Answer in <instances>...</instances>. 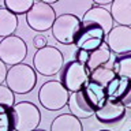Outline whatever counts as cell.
I'll use <instances>...</instances> for the list:
<instances>
[{
	"instance_id": "6da1fadb",
	"label": "cell",
	"mask_w": 131,
	"mask_h": 131,
	"mask_svg": "<svg viewBox=\"0 0 131 131\" xmlns=\"http://www.w3.org/2000/svg\"><path fill=\"white\" fill-rule=\"evenodd\" d=\"M37 85V72L30 64L20 63L7 70L6 86L14 94H27Z\"/></svg>"
},
{
	"instance_id": "7a4b0ae2",
	"label": "cell",
	"mask_w": 131,
	"mask_h": 131,
	"mask_svg": "<svg viewBox=\"0 0 131 131\" xmlns=\"http://www.w3.org/2000/svg\"><path fill=\"white\" fill-rule=\"evenodd\" d=\"M64 64V56L53 45H47V47L37 49L34 56H33V66L36 72L41 74L44 77H52L57 74L61 70Z\"/></svg>"
},
{
	"instance_id": "3957f363",
	"label": "cell",
	"mask_w": 131,
	"mask_h": 131,
	"mask_svg": "<svg viewBox=\"0 0 131 131\" xmlns=\"http://www.w3.org/2000/svg\"><path fill=\"white\" fill-rule=\"evenodd\" d=\"M14 131H33L41 123V112L30 101L15 102L11 108Z\"/></svg>"
},
{
	"instance_id": "277c9868",
	"label": "cell",
	"mask_w": 131,
	"mask_h": 131,
	"mask_svg": "<svg viewBox=\"0 0 131 131\" xmlns=\"http://www.w3.org/2000/svg\"><path fill=\"white\" fill-rule=\"evenodd\" d=\"M70 92L59 81H47L38 90V101L47 111H60L67 105Z\"/></svg>"
},
{
	"instance_id": "5b68a950",
	"label": "cell",
	"mask_w": 131,
	"mask_h": 131,
	"mask_svg": "<svg viewBox=\"0 0 131 131\" xmlns=\"http://www.w3.org/2000/svg\"><path fill=\"white\" fill-rule=\"evenodd\" d=\"M82 27L81 19L74 14H61L56 16L51 31L52 36L59 44L74 45L78 33Z\"/></svg>"
},
{
	"instance_id": "8992f818",
	"label": "cell",
	"mask_w": 131,
	"mask_h": 131,
	"mask_svg": "<svg viewBox=\"0 0 131 131\" xmlns=\"http://www.w3.org/2000/svg\"><path fill=\"white\" fill-rule=\"evenodd\" d=\"M59 82L68 90L70 93L78 92L89 81V71L81 61L70 60L63 64L60 70Z\"/></svg>"
},
{
	"instance_id": "52a82bcc",
	"label": "cell",
	"mask_w": 131,
	"mask_h": 131,
	"mask_svg": "<svg viewBox=\"0 0 131 131\" xmlns=\"http://www.w3.org/2000/svg\"><path fill=\"white\" fill-rule=\"evenodd\" d=\"M27 56V45L22 37L12 34L0 40V60L6 66H16L23 63Z\"/></svg>"
},
{
	"instance_id": "ba28073f",
	"label": "cell",
	"mask_w": 131,
	"mask_h": 131,
	"mask_svg": "<svg viewBox=\"0 0 131 131\" xmlns=\"http://www.w3.org/2000/svg\"><path fill=\"white\" fill-rule=\"evenodd\" d=\"M56 19V12L52 6L44 2H34L33 7L26 14V22L31 30L42 34L44 31L51 30Z\"/></svg>"
},
{
	"instance_id": "9c48e42d",
	"label": "cell",
	"mask_w": 131,
	"mask_h": 131,
	"mask_svg": "<svg viewBox=\"0 0 131 131\" xmlns=\"http://www.w3.org/2000/svg\"><path fill=\"white\" fill-rule=\"evenodd\" d=\"M104 44L108 47L112 55L123 56L131 53V27L113 26L108 34H105Z\"/></svg>"
},
{
	"instance_id": "30bf717a",
	"label": "cell",
	"mask_w": 131,
	"mask_h": 131,
	"mask_svg": "<svg viewBox=\"0 0 131 131\" xmlns=\"http://www.w3.org/2000/svg\"><path fill=\"white\" fill-rule=\"evenodd\" d=\"M104 38H105V34L100 27L82 25L81 30L78 33L75 41H74V45L81 51L92 52L104 44Z\"/></svg>"
},
{
	"instance_id": "8fae6325",
	"label": "cell",
	"mask_w": 131,
	"mask_h": 131,
	"mask_svg": "<svg viewBox=\"0 0 131 131\" xmlns=\"http://www.w3.org/2000/svg\"><path fill=\"white\" fill-rule=\"evenodd\" d=\"M81 23L100 27L101 30L104 31V34H108L109 30L115 26L109 11L106 10L105 7H100V6H92L90 7L83 14V16H82Z\"/></svg>"
},
{
	"instance_id": "7c38bea8",
	"label": "cell",
	"mask_w": 131,
	"mask_h": 131,
	"mask_svg": "<svg viewBox=\"0 0 131 131\" xmlns=\"http://www.w3.org/2000/svg\"><path fill=\"white\" fill-rule=\"evenodd\" d=\"M127 108L119 100H109L106 98L100 108L96 109L94 116L97 120L104 124H112V123L120 122L126 116Z\"/></svg>"
},
{
	"instance_id": "4fadbf2b",
	"label": "cell",
	"mask_w": 131,
	"mask_h": 131,
	"mask_svg": "<svg viewBox=\"0 0 131 131\" xmlns=\"http://www.w3.org/2000/svg\"><path fill=\"white\" fill-rule=\"evenodd\" d=\"M67 106L70 109V113L72 116H75L77 119H88L90 116H93L96 112V108L93 106V104L90 102L88 96L85 94L83 89L78 90V92L70 93Z\"/></svg>"
},
{
	"instance_id": "5bb4252c",
	"label": "cell",
	"mask_w": 131,
	"mask_h": 131,
	"mask_svg": "<svg viewBox=\"0 0 131 131\" xmlns=\"http://www.w3.org/2000/svg\"><path fill=\"white\" fill-rule=\"evenodd\" d=\"M109 14L112 16L113 23L117 26L131 27V2L130 0H113L111 2Z\"/></svg>"
},
{
	"instance_id": "9a60e30c",
	"label": "cell",
	"mask_w": 131,
	"mask_h": 131,
	"mask_svg": "<svg viewBox=\"0 0 131 131\" xmlns=\"http://www.w3.org/2000/svg\"><path fill=\"white\" fill-rule=\"evenodd\" d=\"M112 57H113V55L111 53L108 47L105 44H102L97 49H94L92 52H88V59L85 61V67L88 68L89 72H92L93 70H96L98 67L111 64Z\"/></svg>"
},
{
	"instance_id": "2e32d148",
	"label": "cell",
	"mask_w": 131,
	"mask_h": 131,
	"mask_svg": "<svg viewBox=\"0 0 131 131\" xmlns=\"http://www.w3.org/2000/svg\"><path fill=\"white\" fill-rule=\"evenodd\" d=\"M49 131H83V127L79 119L71 113H61L52 120Z\"/></svg>"
},
{
	"instance_id": "e0dca14e",
	"label": "cell",
	"mask_w": 131,
	"mask_h": 131,
	"mask_svg": "<svg viewBox=\"0 0 131 131\" xmlns=\"http://www.w3.org/2000/svg\"><path fill=\"white\" fill-rule=\"evenodd\" d=\"M131 90V79L115 77L108 85L105 86V94L109 100H120L127 92Z\"/></svg>"
},
{
	"instance_id": "ac0fdd59",
	"label": "cell",
	"mask_w": 131,
	"mask_h": 131,
	"mask_svg": "<svg viewBox=\"0 0 131 131\" xmlns=\"http://www.w3.org/2000/svg\"><path fill=\"white\" fill-rule=\"evenodd\" d=\"M16 27H18V16L2 7L0 8V38L12 36Z\"/></svg>"
},
{
	"instance_id": "d6986e66",
	"label": "cell",
	"mask_w": 131,
	"mask_h": 131,
	"mask_svg": "<svg viewBox=\"0 0 131 131\" xmlns=\"http://www.w3.org/2000/svg\"><path fill=\"white\" fill-rule=\"evenodd\" d=\"M83 92L88 96V98L90 100V102L93 104L94 108H100L104 104V101L106 100V94H105V88H102L101 85L96 83V82L88 81L86 85L83 86Z\"/></svg>"
},
{
	"instance_id": "ffe728a7",
	"label": "cell",
	"mask_w": 131,
	"mask_h": 131,
	"mask_svg": "<svg viewBox=\"0 0 131 131\" xmlns=\"http://www.w3.org/2000/svg\"><path fill=\"white\" fill-rule=\"evenodd\" d=\"M116 77L112 70V64H106L102 67H98L96 70H93L92 72H89V81L96 82V83L101 85L102 88H105L113 78Z\"/></svg>"
},
{
	"instance_id": "44dd1931",
	"label": "cell",
	"mask_w": 131,
	"mask_h": 131,
	"mask_svg": "<svg viewBox=\"0 0 131 131\" xmlns=\"http://www.w3.org/2000/svg\"><path fill=\"white\" fill-rule=\"evenodd\" d=\"M112 70L116 77L131 79V55L116 56V59L112 61Z\"/></svg>"
},
{
	"instance_id": "7402d4cb",
	"label": "cell",
	"mask_w": 131,
	"mask_h": 131,
	"mask_svg": "<svg viewBox=\"0 0 131 131\" xmlns=\"http://www.w3.org/2000/svg\"><path fill=\"white\" fill-rule=\"evenodd\" d=\"M4 8L12 12L14 15H22L27 14V11L33 7L34 2L33 0H4Z\"/></svg>"
},
{
	"instance_id": "603a6c76",
	"label": "cell",
	"mask_w": 131,
	"mask_h": 131,
	"mask_svg": "<svg viewBox=\"0 0 131 131\" xmlns=\"http://www.w3.org/2000/svg\"><path fill=\"white\" fill-rule=\"evenodd\" d=\"M0 131H14L11 108H0Z\"/></svg>"
},
{
	"instance_id": "cb8c5ba5",
	"label": "cell",
	"mask_w": 131,
	"mask_h": 131,
	"mask_svg": "<svg viewBox=\"0 0 131 131\" xmlns=\"http://www.w3.org/2000/svg\"><path fill=\"white\" fill-rule=\"evenodd\" d=\"M15 104V94L6 85H0V108H12Z\"/></svg>"
},
{
	"instance_id": "d4e9b609",
	"label": "cell",
	"mask_w": 131,
	"mask_h": 131,
	"mask_svg": "<svg viewBox=\"0 0 131 131\" xmlns=\"http://www.w3.org/2000/svg\"><path fill=\"white\" fill-rule=\"evenodd\" d=\"M33 45L37 48V49H41L44 47H47L48 45V38L45 34H41V33H38V34H36V37L33 38Z\"/></svg>"
},
{
	"instance_id": "484cf974",
	"label": "cell",
	"mask_w": 131,
	"mask_h": 131,
	"mask_svg": "<svg viewBox=\"0 0 131 131\" xmlns=\"http://www.w3.org/2000/svg\"><path fill=\"white\" fill-rule=\"evenodd\" d=\"M7 66L0 60V85H3L6 82V75H7Z\"/></svg>"
},
{
	"instance_id": "4316f807",
	"label": "cell",
	"mask_w": 131,
	"mask_h": 131,
	"mask_svg": "<svg viewBox=\"0 0 131 131\" xmlns=\"http://www.w3.org/2000/svg\"><path fill=\"white\" fill-rule=\"evenodd\" d=\"M33 131H45V130H41V128H36V130H33Z\"/></svg>"
},
{
	"instance_id": "83f0119b",
	"label": "cell",
	"mask_w": 131,
	"mask_h": 131,
	"mask_svg": "<svg viewBox=\"0 0 131 131\" xmlns=\"http://www.w3.org/2000/svg\"><path fill=\"white\" fill-rule=\"evenodd\" d=\"M98 131H109V130H98Z\"/></svg>"
}]
</instances>
